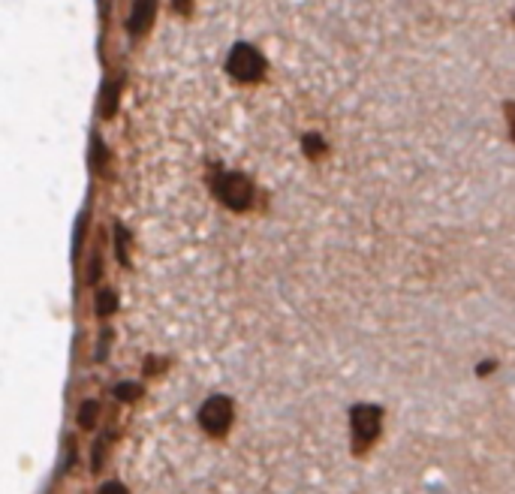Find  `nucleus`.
Instances as JSON below:
<instances>
[{
  "instance_id": "obj_7",
  "label": "nucleus",
  "mask_w": 515,
  "mask_h": 494,
  "mask_svg": "<svg viewBox=\"0 0 515 494\" xmlns=\"http://www.w3.org/2000/svg\"><path fill=\"white\" fill-rule=\"evenodd\" d=\"M115 398H121V401L142 398V386H139V383H117V386H115Z\"/></svg>"
},
{
  "instance_id": "obj_3",
  "label": "nucleus",
  "mask_w": 515,
  "mask_h": 494,
  "mask_svg": "<svg viewBox=\"0 0 515 494\" xmlns=\"http://www.w3.org/2000/svg\"><path fill=\"white\" fill-rule=\"evenodd\" d=\"M199 425H202V431H208L211 437L226 434L232 425V401L223 398V395L208 398L202 404V410H199Z\"/></svg>"
},
{
  "instance_id": "obj_13",
  "label": "nucleus",
  "mask_w": 515,
  "mask_h": 494,
  "mask_svg": "<svg viewBox=\"0 0 515 494\" xmlns=\"http://www.w3.org/2000/svg\"><path fill=\"white\" fill-rule=\"evenodd\" d=\"M512 139H515V121H512Z\"/></svg>"
},
{
  "instance_id": "obj_10",
  "label": "nucleus",
  "mask_w": 515,
  "mask_h": 494,
  "mask_svg": "<svg viewBox=\"0 0 515 494\" xmlns=\"http://www.w3.org/2000/svg\"><path fill=\"white\" fill-rule=\"evenodd\" d=\"M117 256L126 263V229H121V227H117Z\"/></svg>"
},
{
  "instance_id": "obj_11",
  "label": "nucleus",
  "mask_w": 515,
  "mask_h": 494,
  "mask_svg": "<svg viewBox=\"0 0 515 494\" xmlns=\"http://www.w3.org/2000/svg\"><path fill=\"white\" fill-rule=\"evenodd\" d=\"M99 494H126V489L121 482H106L103 489H99Z\"/></svg>"
},
{
  "instance_id": "obj_4",
  "label": "nucleus",
  "mask_w": 515,
  "mask_h": 494,
  "mask_svg": "<svg viewBox=\"0 0 515 494\" xmlns=\"http://www.w3.org/2000/svg\"><path fill=\"white\" fill-rule=\"evenodd\" d=\"M217 196L223 200V205H229V209L241 211L248 209L250 200H253V184L248 175L241 172H229L220 178V184H217Z\"/></svg>"
},
{
  "instance_id": "obj_6",
  "label": "nucleus",
  "mask_w": 515,
  "mask_h": 494,
  "mask_svg": "<svg viewBox=\"0 0 515 494\" xmlns=\"http://www.w3.org/2000/svg\"><path fill=\"white\" fill-rule=\"evenodd\" d=\"M97 416H99L97 401H85V404H81V410H79V422H81V428H94Z\"/></svg>"
},
{
  "instance_id": "obj_1",
  "label": "nucleus",
  "mask_w": 515,
  "mask_h": 494,
  "mask_svg": "<svg viewBox=\"0 0 515 494\" xmlns=\"http://www.w3.org/2000/svg\"><path fill=\"white\" fill-rule=\"evenodd\" d=\"M350 422H352V446H356V452H365L379 434L383 410L374 407V404H356L350 413Z\"/></svg>"
},
{
  "instance_id": "obj_2",
  "label": "nucleus",
  "mask_w": 515,
  "mask_h": 494,
  "mask_svg": "<svg viewBox=\"0 0 515 494\" xmlns=\"http://www.w3.org/2000/svg\"><path fill=\"white\" fill-rule=\"evenodd\" d=\"M226 70H229L232 79H239V82H257L262 76V70H266V61L253 46H235L229 51V61H226Z\"/></svg>"
},
{
  "instance_id": "obj_9",
  "label": "nucleus",
  "mask_w": 515,
  "mask_h": 494,
  "mask_svg": "<svg viewBox=\"0 0 515 494\" xmlns=\"http://www.w3.org/2000/svg\"><path fill=\"white\" fill-rule=\"evenodd\" d=\"M323 151H325V145H323L320 136H307V139H304V154H307V157H320Z\"/></svg>"
},
{
  "instance_id": "obj_8",
  "label": "nucleus",
  "mask_w": 515,
  "mask_h": 494,
  "mask_svg": "<svg viewBox=\"0 0 515 494\" xmlns=\"http://www.w3.org/2000/svg\"><path fill=\"white\" fill-rule=\"evenodd\" d=\"M115 308H117V304H115V293L112 290L99 293V299H97V313H99V317H108V313H115Z\"/></svg>"
},
{
  "instance_id": "obj_12",
  "label": "nucleus",
  "mask_w": 515,
  "mask_h": 494,
  "mask_svg": "<svg viewBox=\"0 0 515 494\" xmlns=\"http://www.w3.org/2000/svg\"><path fill=\"white\" fill-rule=\"evenodd\" d=\"M175 10H178L181 15H187L190 10H193V0H175Z\"/></svg>"
},
{
  "instance_id": "obj_5",
  "label": "nucleus",
  "mask_w": 515,
  "mask_h": 494,
  "mask_svg": "<svg viewBox=\"0 0 515 494\" xmlns=\"http://www.w3.org/2000/svg\"><path fill=\"white\" fill-rule=\"evenodd\" d=\"M154 10H157V0H136L133 13H130V33L133 37H139V33H145L151 28Z\"/></svg>"
}]
</instances>
